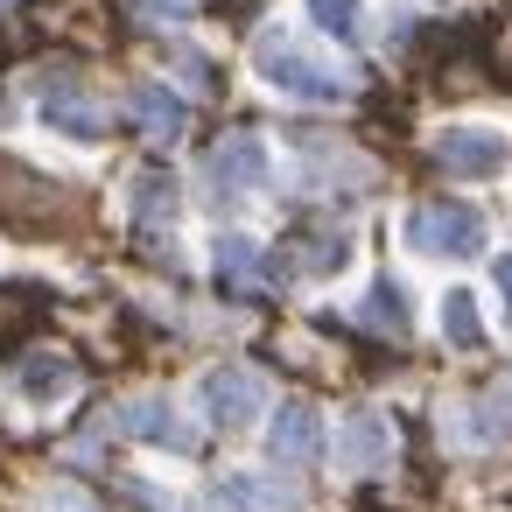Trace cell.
Returning <instances> with one entry per match:
<instances>
[{"label": "cell", "mask_w": 512, "mask_h": 512, "mask_svg": "<svg viewBox=\"0 0 512 512\" xmlns=\"http://www.w3.org/2000/svg\"><path fill=\"white\" fill-rule=\"evenodd\" d=\"M428 155H435L456 183H491V176H505V162H512V134H498V127H484V120H449V127H435Z\"/></svg>", "instance_id": "5b68a950"}, {"label": "cell", "mask_w": 512, "mask_h": 512, "mask_svg": "<svg viewBox=\"0 0 512 512\" xmlns=\"http://www.w3.org/2000/svg\"><path fill=\"white\" fill-rule=\"evenodd\" d=\"M36 120H43L50 134L78 141V148H99V141H106V113H99V99L85 92V78H71V71H43V78H36Z\"/></svg>", "instance_id": "8992f818"}, {"label": "cell", "mask_w": 512, "mask_h": 512, "mask_svg": "<svg viewBox=\"0 0 512 512\" xmlns=\"http://www.w3.org/2000/svg\"><path fill=\"white\" fill-rule=\"evenodd\" d=\"M15 393H22L29 407H64V400L78 393V365H71L64 351H29V358L15 365Z\"/></svg>", "instance_id": "7c38bea8"}, {"label": "cell", "mask_w": 512, "mask_h": 512, "mask_svg": "<svg viewBox=\"0 0 512 512\" xmlns=\"http://www.w3.org/2000/svg\"><path fill=\"white\" fill-rule=\"evenodd\" d=\"M302 15H309V29H323L330 43H351V36L365 29V0H302Z\"/></svg>", "instance_id": "e0dca14e"}, {"label": "cell", "mask_w": 512, "mask_h": 512, "mask_svg": "<svg viewBox=\"0 0 512 512\" xmlns=\"http://www.w3.org/2000/svg\"><path fill=\"white\" fill-rule=\"evenodd\" d=\"M197 414H204V428H218V435H246V428L267 414V379H260L253 365H211V372L197 379Z\"/></svg>", "instance_id": "277c9868"}, {"label": "cell", "mask_w": 512, "mask_h": 512, "mask_svg": "<svg viewBox=\"0 0 512 512\" xmlns=\"http://www.w3.org/2000/svg\"><path fill=\"white\" fill-rule=\"evenodd\" d=\"M267 456H274V463H288V470L316 463V456H323V414H316L309 400L274 407V421H267Z\"/></svg>", "instance_id": "8fae6325"}, {"label": "cell", "mask_w": 512, "mask_h": 512, "mask_svg": "<svg viewBox=\"0 0 512 512\" xmlns=\"http://www.w3.org/2000/svg\"><path fill=\"white\" fill-rule=\"evenodd\" d=\"M120 204H127V218H134L141 232H155V225H169V218L183 211V183H176L169 169H141V176H127Z\"/></svg>", "instance_id": "4fadbf2b"}, {"label": "cell", "mask_w": 512, "mask_h": 512, "mask_svg": "<svg viewBox=\"0 0 512 512\" xmlns=\"http://www.w3.org/2000/svg\"><path fill=\"white\" fill-rule=\"evenodd\" d=\"M267 183H274V148H267L260 134H225V141L211 148V162H204V197H211L218 211L260 197Z\"/></svg>", "instance_id": "3957f363"}, {"label": "cell", "mask_w": 512, "mask_h": 512, "mask_svg": "<svg viewBox=\"0 0 512 512\" xmlns=\"http://www.w3.org/2000/svg\"><path fill=\"white\" fill-rule=\"evenodd\" d=\"M253 78L274 92V99H288V106H337L344 92H351V78L323 57V50H309L295 29H260L253 36Z\"/></svg>", "instance_id": "6da1fadb"}, {"label": "cell", "mask_w": 512, "mask_h": 512, "mask_svg": "<svg viewBox=\"0 0 512 512\" xmlns=\"http://www.w3.org/2000/svg\"><path fill=\"white\" fill-rule=\"evenodd\" d=\"M211 512H295V498L267 470H225L211 484Z\"/></svg>", "instance_id": "5bb4252c"}, {"label": "cell", "mask_w": 512, "mask_h": 512, "mask_svg": "<svg viewBox=\"0 0 512 512\" xmlns=\"http://www.w3.org/2000/svg\"><path fill=\"white\" fill-rule=\"evenodd\" d=\"M330 456H337L344 477L386 470V463H393V421H386L379 407H351V414L337 421V435H330Z\"/></svg>", "instance_id": "ba28073f"}, {"label": "cell", "mask_w": 512, "mask_h": 512, "mask_svg": "<svg viewBox=\"0 0 512 512\" xmlns=\"http://www.w3.org/2000/svg\"><path fill=\"white\" fill-rule=\"evenodd\" d=\"M127 113H134V127H141L155 148H169V141L190 134V99H183L176 85H162V78H141V85L127 92Z\"/></svg>", "instance_id": "30bf717a"}, {"label": "cell", "mask_w": 512, "mask_h": 512, "mask_svg": "<svg viewBox=\"0 0 512 512\" xmlns=\"http://www.w3.org/2000/svg\"><path fill=\"white\" fill-rule=\"evenodd\" d=\"M435 323H442V344L449 351H477L484 344V309H477L470 288H442L435 295Z\"/></svg>", "instance_id": "9a60e30c"}, {"label": "cell", "mask_w": 512, "mask_h": 512, "mask_svg": "<svg viewBox=\"0 0 512 512\" xmlns=\"http://www.w3.org/2000/svg\"><path fill=\"white\" fill-rule=\"evenodd\" d=\"M127 8H134V15H148V22H190L204 0H127Z\"/></svg>", "instance_id": "d6986e66"}, {"label": "cell", "mask_w": 512, "mask_h": 512, "mask_svg": "<svg viewBox=\"0 0 512 512\" xmlns=\"http://www.w3.org/2000/svg\"><path fill=\"white\" fill-rule=\"evenodd\" d=\"M491 288H498V309H505V323H512V253H498V267H491Z\"/></svg>", "instance_id": "ffe728a7"}, {"label": "cell", "mask_w": 512, "mask_h": 512, "mask_svg": "<svg viewBox=\"0 0 512 512\" xmlns=\"http://www.w3.org/2000/svg\"><path fill=\"white\" fill-rule=\"evenodd\" d=\"M43 512H99V505H92L85 491H50V498H43Z\"/></svg>", "instance_id": "44dd1931"}, {"label": "cell", "mask_w": 512, "mask_h": 512, "mask_svg": "<svg viewBox=\"0 0 512 512\" xmlns=\"http://www.w3.org/2000/svg\"><path fill=\"white\" fill-rule=\"evenodd\" d=\"M211 260H218V274H225V281H253V274H260V260H267V246H260L253 232H218Z\"/></svg>", "instance_id": "ac0fdd59"}, {"label": "cell", "mask_w": 512, "mask_h": 512, "mask_svg": "<svg viewBox=\"0 0 512 512\" xmlns=\"http://www.w3.org/2000/svg\"><path fill=\"white\" fill-rule=\"evenodd\" d=\"M400 239H407V253H421V260H477V253L491 246V225H484L477 204L435 197V204H414V211H407Z\"/></svg>", "instance_id": "7a4b0ae2"}, {"label": "cell", "mask_w": 512, "mask_h": 512, "mask_svg": "<svg viewBox=\"0 0 512 512\" xmlns=\"http://www.w3.org/2000/svg\"><path fill=\"white\" fill-rule=\"evenodd\" d=\"M113 428H120L127 442H141V449H162V456H190V449H197V435H190V421L176 414L169 393H134V400H120Z\"/></svg>", "instance_id": "52a82bcc"}, {"label": "cell", "mask_w": 512, "mask_h": 512, "mask_svg": "<svg viewBox=\"0 0 512 512\" xmlns=\"http://www.w3.org/2000/svg\"><path fill=\"white\" fill-rule=\"evenodd\" d=\"M449 442H463V449H505L512 442V379H491L477 400L449 407Z\"/></svg>", "instance_id": "9c48e42d"}, {"label": "cell", "mask_w": 512, "mask_h": 512, "mask_svg": "<svg viewBox=\"0 0 512 512\" xmlns=\"http://www.w3.org/2000/svg\"><path fill=\"white\" fill-rule=\"evenodd\" d=\"M365 330H379V337H400L407 330V288L393 281V274H372V288L358 295V309H351Z\"/></svg>", "instance_id": "2e32d148"}]
</instances>
